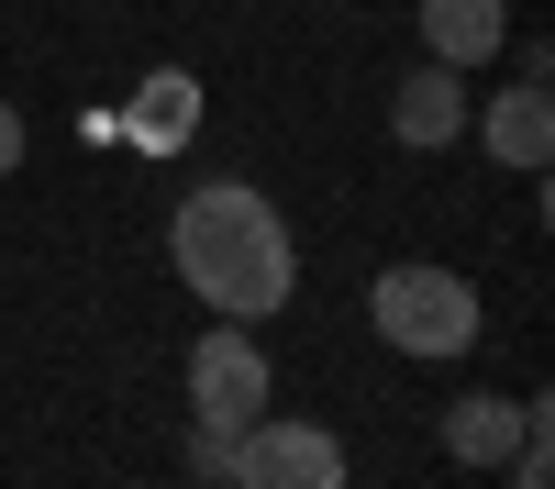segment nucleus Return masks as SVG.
Instances as JSON below:
<instances>
[{
    "mask_svg": "<svg viewBox=\"0 0 555 489\" xmlns=\"http://www.w3.org/2000/svg\"><path fill=\"white\" fill-rule=\"evenodd\" d=\"M444 456L455 467H512V445L533 434V400H500V389H467V400H444Z\"/></svg>",
    "mask_w": 555,
    "mask_h": 489,
    "instance_id": "obj_7",
    "label": "nucleus"
},
{
    "mask_svg": "<svg viewBox=\"0 0 555 489\" xmlns=\"http://www.w3.org/2000/svg\"><path fill=\"white\" fill-rule=\"evenodd\" d=\"M190 123H201V89L167 67V78L145 89V123H133V133H145V145H190Z\"/></svg>",
    "mask_w": 555,
    "mask_h": 489,
    "instance_id": "obj_9",
    "label": "nucleus"
},
{
    "mask_svg": "<svg viewBox=\"0 0 555 489\" xmlns=\"http://www.w3.org/2000/svg\"><path fill=\"white\" fill-rule=\"evenodd\" d=\"M366 323H378L389 356L455 368V356H478V289L455 279V267H434V256H400V267H378V289H366Z\"/></svg>",
    "mask_w": 555,
    "mask_h": 489,
    "instance_id": "obj_2",
    "label": "nucleus"
},
{
    "mask_svg": "<svg viewBox=\"0 0 555 489\" xmlns=\"http://www.w3.org/2000/svg\"><path fill=\"white\" fill-rule=\"evenodd\" d=\"M267 356H256V323H211L201 345H190V423L201 434H245V423H267Z\"/></svg>",
    "mask_w": 555,
    "mask_h": 489,
    "instance_id": "obj_3",
    "label": "nucleus"
},
{
    "mask_svg": "<svg viewBox=\"0 0 555 489\" xmlns=\"http://www.w3.org/2000/svg\"><path fill=\"white\" fill-rule=\"evenodd\" d=\"M467 112H478V101H467V78H455V67H434V56L411 67L400 89H389V133H400L411 156H434V145H455V133H467Z\"/></svg>",
    "mask_w": 555,
    "mask_h": 489,
    "instance_id": "obj_5",
    "label": "nucleus"
},
{
    "mask_svg": "<svg viewBox=\"0 0 555 489\" xmlns=\"http://www.w3.org/2000/svg\"><path fill=\"white\" fill-rule=\"evenodd\" d=\"M167 256H178V289H201L211 323H267L300 289V245L256 178H201L167 211Z\"/></svg>",
    "mask_w": 555,
    "mask_h": 489,
    "instance_id": "obj_1",
    "label": "nucleus"
},
{
    "mask_svg": "<svg viewBox=\"0 0 555 489\" xmlns=\"http://www.w3.org/2000/svg\"><path fill=\"white\" fill-rule=\"evenodd\" d=\"M222 478H234V489H345V434L267 412V423L234 434V467H222Z\"/></svg>",
    "mask_w": 555,
    "mask_h": 489,
    "instance_id": "obj_4",
    "label": "nucleus"
},
{
    "mask_svg": "<svg viewBox=\"0 0 555 489\" xmlns=\"http://www.w3.org/2000/svg\"><path fill=\"white\" fill-rule=\"evenodd\" d=\"M190 467H201V478H222V467H234V434H201V423H190Z\"/></svg>",
    "mask_w": 555,
    "mask_h": 489,
    "instance_id": "obj_10",
    "label": "nucleus"
},
{
    "mask_svg": "<svg viewBox=\"0 0 555 489\" xmlns=\"http://www.w3.org/2000/svg\"><path fill=\"white\" fill-rule=\"evenodd\" d=\"M12 167H23V112L0 101V178H12Z\"/></svg>",
    "mask_w": 555,
    "mask_h": 489,
    "instance_id": "obj_11",
    "label": "nucleus"
},
{
    "mask_svg": "<svg viewBox=\"0 0 555 489\" xmlns=\"http://www.w3.org/2000/svg\"><path fill=\"white\" fill-rule=\"evenodd\" d=\"M467 133H478L500 167H544V156H555V89H544V78H512L489 112H467Z\"/></svg>",
    "mask_w": 555,
    "mask_h": 489,
    "instance_id": "obj_6",
    "label": "nucleus"
},
{
    "mask_svg": "<svg viewBox=\"0 0 555 489\" xmlns=\"http://www.w3.org/2000/svg\"><path fill=\"white\" fill-rule=\"evenodd\" d=\"M500 44H512V0H423V56L434 67H489Z\"/></svg>",
    "mask_w": 555,
    "mask_h": 489,
    "instance_id": "obj_8",
    "label": "nucleus"
}]
</instances>
